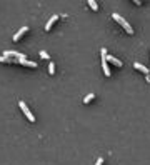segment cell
I'll return each mask as SVG.
<instances>
[{"mask_svg":"<svg viewBox=\"0 0 150 165\" xmlns=\"http://www.w3.org/2000/svg\"><path fill=\"white\" fill-rule=\"evenodd\" d=\"M112 17H113V20H117L118 23H120L122 27L125 29V32H129V34H133V29H132V25H130L129 22L125 20L124 17H122L120 13H112Z\"/></svg>","mask_w":150,"mask_h":165,"instance_id":"1","label":"cell"},{"mask_svg":"<svg viewBox=\"0 0 150 165\" xmlns=\"http://www.w3.org/2000/svg\"><path fill=\"white\" fill-rule=\"evenodd\" d=\"M100 55H102V68H104V73L107 77H110V67H108L107 59H105V57H107V50H105V48H102V50H100Z\"/></svg>","mask_w":150,"mask_h":165,"instance_id":"2","label":"cell"},{"mask_svg":"<svg viewBox=\"0 0 150 165\" xmlns=\"http://www.w3.org/2000/svg\"><path fill=\"white\" fill-rule=\"evenodd\" d=\"M18 107H20V109H22V112H24V114L27 115V119H29L30 122H35V117H33V114L30 112V109L27 107V103H25L24 100H20V102H18Z\"/></svg>","mask_w":150,"mask_h":165,"instance_id":"3","label":"cell"},{"mask_svg":"<svg viewBox=\"0 0 150 165\" xmlns=\"http://www.w3.org/2000/svg\"><path fill=\"white\" fill-rule=\"evenodd\" d=\"M105 59H107V64H112V65H115V67H122V62L118 59H115L113 55H108L107 54V57H105Z\"/></svg>","mask_w":150,"mask_h":165,"instance_id":"4","label":"cell"},{"mask_svg":"<svg viewBox=\"0 0 150 165\" xmlns=\"http://www.w3.org/2000/svg\"><path fill=\"white\" fill-rule=\"evenodd\" d=\"M133 67L137 68V70H140V72H143V73H147V75H150V68L145 67L143 64H138V62H135V64H133Z\"/></svg>","mask_w":150,"mask_h":165,"instance_id":"5","label":"cell"},{"mask_svg":"<svg viewBox=\"0 0 150 165\" xmlns=\"http://www.w3.org/2000/svg\"><path fill=\"white\" fill-rule=\"evenodd\" d=\"M57 18H58V15H57V13H54V15H52V17H50L49 20H47V23H45V30H50V29H52V25H54L55 22H57Z\"/></svg>","mask_w":150,"mask_h":165,"instance_id":"6","label":"cell"},{"mask_svg":"<svg viewBox=\"0 0 150 165\" xmlns=\"http://www.w3.org/2000/svg\"><path fill=\"white\" fill-rule=\"evenodd\" d=\"M27 30H29V27H20V29L17 30V34L13 35V40H15V42H17V40H18V38H20L22 35H24L25 32H27Z\"/></svg>","mask_w":150,"mask_h":165,"instance_id":"7","label":"cell"},{"mask_svg":"<svg viewBox=\"0 0 150 165\" xmlns=\"http://www.w3.org/2000/svg\"><path fill=\"white\" fill-rule=\"evenodd\" d=\"M18 64H22V65H27V67H37V62H33V60H29V59L18 60Z\"/></svg>","mask_w":150,"mask_h":165,"instance_id":"8","label":"cell"},{"mask_svg":"<svg viewBox=\"0 0 150 165\" xmlns=\"http://www.w3.org/2000/svg\"><path fill=\"white\" fill-rule=\"evenodd\" d=\"M93 97H95V93H87L85 97H83V103H88V102L93 100Z\"/></svg>","mask_w":150,"mask_h":165,"instance_id":"9","label":"cell"},{"mask_svg":"<svg viewBox=\"0 0 150 165\" xmlns=\"http://www.w3.org/2000/svg\"><path fill=\"white\" fill-rule=\"evenodd\" d=\"M88 7L92 10H99V4H97L95 0H88Z\"/></svg>","mask_w":150,"mask_h":165,"instance_id":"10","label":"cell"},{"mask_svg":"<svg viewBox=\"0 0 150 165\" xmlns=\"http://www.w3.org/2000/svg\"><path fill=\"white\" fill-rule=\"evenodd\" d=\"M49 72L55 73V64H54V62H50V64H49Z\"/></svg>","mask_w":150,"mask_h":165,"instance_id":"11","label":"cell"},{"mask_svg":"<svg viewBox=\"0 0 150 165\" xmlns=\"http://www.w3.org/2000/svg\"><path fill=\"white\" fill-rule=\"evenodd\" d=\"M40 57H42V59H49V54H47L45 50H42L40 52Z\"/></svg>","mask_w":150,"mask_h":165,"instance_id":"12","label":"cell"},{"mask_svg":"<svg viewBox=\"0 0 150 165\" xmlns=\"http://www.w3.org/2000/svg\"><path fill=\"white\" fill-rule=\"evenodd\" d=\"M95 165H104V158H102V157H99V158H97V162H95Z\"/></svg>","mask_w":150,"mask_h":165,"instance_id":"13","label":"cell"}]
</instances>
